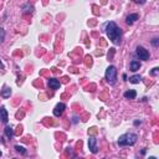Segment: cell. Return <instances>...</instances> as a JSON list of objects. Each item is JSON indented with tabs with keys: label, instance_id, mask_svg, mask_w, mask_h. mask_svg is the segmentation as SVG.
<instances>
[{
	"label": "cell",
	"instance_id": "cell-1",
	"mask_svg": "<svg viewBox=\"0 0 159 159\" xmlns=\"http://www.w3.org/2000/svg\"><path fill=\"white\" fill-rule=\"evenodd\" d=\"M106 34H107L108 39L113 42L114 45H119L121 40H122V30L117 26V24L113 23V21H110L106 26Z\"/></svg>",
	"mask_w": 159,
	"mask_h": 159
},
{
	"label": "cell",
	"instance_id": "cell-2",
	"mask_svg": "<svg viewBox=\"0 0 159 159\" xmlns=\"http://www.w3.org/2000/svg\"><path fill=\"white\" fill-rule=\"evenodd\" d=\"M138 139V135L135 133H126L121 135L118 138V145L119 147H128V145H134Z\"/></svg>",
	"mask_w": 159,
	"mask_h": 159
},
{
	"label": "cell",
	"instance_id": "cell-3",
	"mask_svg": "<svg viewBox=\"0 0 159 159\" xmlns=\"http://www.w3.org/2000/svg\"><path fill=\"white\" fill-rule=\"evenodd\" d=\"M106 80L110 84H114L117 82V68L114 66H108L106 70Z\"/></svg>",
	"mask_w": 159,
	"mask_h": 159
},
{
	"label": "cell",
	"instance_id": "cell-4",
	"mask_svg": "<svg viewBox=\"0 0 159 159\" xmlns=\"http://www.w3.org/2000/svg\"><path fill=\"white\" fill-rule=\"evenodd\" d=\"M135 55L139 57V60H144V61L149 60V57H151L148 50H145L143 46H137V49H135Z\"/></svg>",
	"mask_w": 159,
	"mask_h": 159
},
{
	"label": "cell",
	"instance_id": "cell-5",
	"mask_svg": "<svg viewBox=\"0 0 159 159\" xmlns=\"http://www.w3.org/2000/svg\"><path fill=\"white\" fill-rule=\"evenodd\" d=\"M65 110H66V104L65 103H62V102L57 103L55 106V108H54V116H55V117H61L62 113L65 112Z\"/></svg>",
	"mask_w": 159,
	"mask_h": 159
},
{
	"label": "cell",
	"instance_id": "cell-6",
	"mask_svg": "<svg viewBox=\"0 0 159 159\" xmlns=\"http://www.w3.org/2000/svg\"><path fill=\"white\" fill-rule=\"evenodd\" d=\"M88 148H90V151L92 153L96 154L98 152V148H97V139H96V137H93L91 135L90 138H88Z\"/></svg>",
	"mask_w": 159,
	"mask_h": 159
},
{
	"label": "cell",
	"instance_id": "cell-7",
	"mask_svg": "<svg viewBox=\"0 0 159 159\" xmlns=\"http://www.w3.org/2000/svg\"><path fill=\"white\" fill-rule=\"evenodd\" d=\"M138 19H139L138 14H129L128 16L126 17V23H127V25H133Z\"/></svg>",
	"mask_w": 159,
	"mask_h": 159
},
{
	"label": "cell",
	"instance_id": "cell-8",
	"mask_svg": "<svg viewBox=\"0 0 159 159\" xmlns=\"http://www.w3.org/2000/svg\"><path fill=\"white\" fill-rule=\"evenodd\" d=\"M0 119H2V122L3 123H8V121H9V117H8V111L5 110V107L4 106H2L0 107Z\"/></svg>",
	"mask_w": 159,
	"mask_h": 159
},
{
	"label": "cell",
	"instance_id": "cell-9",
	"mask_svg": "<svg viewBox=\"0 0 159 159\" xmlns=\"http://www.w3.org/2000/svg\"><path fill=\"white\" fill-rule=\"evenodd\" d=\"M49 87L52 88V90H59V88L61 87V83H60V81L56 80V78H50V80H49Z\"/></svg>",
	"mask_w": 159,
	"mask_h": 159
},
{
	"label": "cell",
	"instance_id": "cell-10",
	"mask_svg": "<svg viewBox=\"0 0 159 159\" xmlns=\"http://www.w3.org/2000/svg\"><path fill=\"white\" fill-rule=\"evenodd\" d=\"M129 67H131V71L137 72V71H138V70L141 68V62H139V61H137V60H132V61H131Z\"/></svg>",
	"mask_w": 159,
	"mask_h": 159
},
{
	"label": "cell",
	"instance_id": "cell-11",
	"mask_svg": "<svg viewBox=\"0 0 159 159\" xmlns=\"http://www.w3.org/2000/svg\"><path fill=\"white\" fill-rule=\"evenodd\" d=\"M0 94H2V97H3V98H9V97H10V94H11V88L8 87V86H4V88L2 90Z\"/></svg>",
	"mask_w": 159,
	"mask_h": 159
},
{
	"label": "cell",
	"instance_id": "cell-12",
	"mask_svg": "<svg viewBox=\"0 0 159 159\" xmlns=\"http://www.w3.org/2000/svg\"><path fill=\"white\" fill-rule=\"evenodd\" d=\"M135 97H137V92L134 90H129V91L124 92V98L127 100H134Z\"/></svg>",
	"mask_w": 159,
	"mask_h": 159
},
{
	"label": "cell",
	"instance_id": "cell-13",
	"mask_svg": "<svg viewBox=\"0 0 159 159\" xmlns=\"http://www.w3.org/2000/svg\"><path fill=\"white\" fill-rule=\"evenodd\" d=\"M5 135L8 137L9 139H13V137H14V129H13V127H5Z\"/></svg>",
	"mask_w": 159,
	"mask_h": 159
},
{
	"label": "cell",
	"instance_id": "cell-14",
	"mask_svg": "<svg viewBox=\"0 0 159 159\" xmlns=\"http://www.w3.org/2000/svg\"><path fill=\"white\" fill-rule=\"evenodd\" d=\"M141 81H142V77H141L139 75H134V76L129 77V82H131V83H134V84H137V83H139Z\"/></svg>",
	"mask_w": 159,
	"mask_h": 159
},
{
	"label": "cell",
	"instance_id": "cell-15",
	"mask_svg": "<svg viewBox=\"0 0 159 159\" xmlns=\"http://www.w3.org/2000/svg\"><path fill=\"white\" fill-rule=\"evenodd\" d=\"M23 10H24V13H33L34 11V8L31 6V5H29V4H26V5L23 6Z\"/></svg>",
	"mask_w": 159,
	"mask_h": 159
},
{
	"label": "cell",
	"instance_id": "cell-16",
	"mask_svg": "<svg viewBox=\"0 0 159 159\" xmlns=\"http://www.w3.org/2000/svg\"><path fill=\"white\" fill-rule=\"evenodd\" d=\"M15 149H16L19 153H21V154H25V153H26V149H25L23 145H15Z\"/></svg>",
	"mask_w": 159,
	"mask_h": 159
},
{
	"label": "cell",
	"instance_id": "cell-17",
	"mask_svg": "<svg viewBox=\"0 0 159 159\" xmlns=\"http://www.w3.org/2000/svg\"><path fill=\"white\" fill-rule=\"evenodd\" d=\"M5 39V31L3 27H0V42H3Z\"/></svg>",
	"mask_w": 159,
	"mask_h": 159
},
{
	"label": "cell",
	"instance_id": "cell-18",
	"mask_svg": "<svg viewBox=\"0 0 159 159\" xmlns=\"http://www.w3.org/2000/svg\"><path fill=\"white\" fill-rule=\"evenodd\" d=\"M152 45H153L154 47H158V45H159V39H158V37H155V39L152 40Z\"/></svg>",
	"mask_w": 159,
	"mask_h": 159
},
{
	"label": "cell",
	"instance_id": "cell-19",
	"mask_svg": "<svg viewBox=\"0 0 159 159\" xmlns=\"http://www.w3.org/2000/svg\"><path fill=\"white\" fill-rule=\"evenodd\" d=\"M158 73H159V68H158V67H154V68L151 71V75H152V76H157Z\"/></svg>",
	"mask_w": 159,
	"mask_h": 159
},
{
	"label": "cell",
	"instance_id": "cell-20",
	"mask_svg": "<svg viewBox=\"0 0 159 159\" xmlns=\"http://www.w3.org/2000/svg\"><path fill=\"white\" fill-rule=\"evenodd\" d=\"M133 2H134L135 4H144L145 0H133Z\"/></svg>",
	"mask_w": 159,
	"mask_h": 159
},
{
	"label": "cell",
	"instance_id": "cell-21",
	"mask_svg": "<svg viewBox=\"0 0 159 159\" xmlns=\"http://www.w3.org/2000/svg\"><path fill=\"white\" fill-rule=\"evenodd\" d=\"M138 124H141V121H135L134 122V126H138Z\"/></svg>",
	"mask_w": 159,
	"mask_h": 159
},
{
	"label": "cell",
	"instance_id": "cell-22",
	"mask_svg": "<svg viewBox=\"0 0 159 159\" xmlns=\"http://www.w3.org/2000/svg\"><path fill=\"white\" fill-rule=\"evenodd\" d=\"M4 68V66H3V63H2V61H0V70H3Z\"/></svg>",
	"mask_w": 159,
	"mask_h": 159
},
{
	"label": "cell",
	"instance_id": "cell-23",
	"mask_svg": "<svg viewBox=\"0 0 159 159\" xmlns=\"http://www.w3.org/2000/svg\"><path fill=\"white\" fill-rule=\"evenodd\" d=\"M0 157H2V151H0Z\"/></svg>",
	"mask_w": 159,
	"mask_h": 159
}]
</instances>
